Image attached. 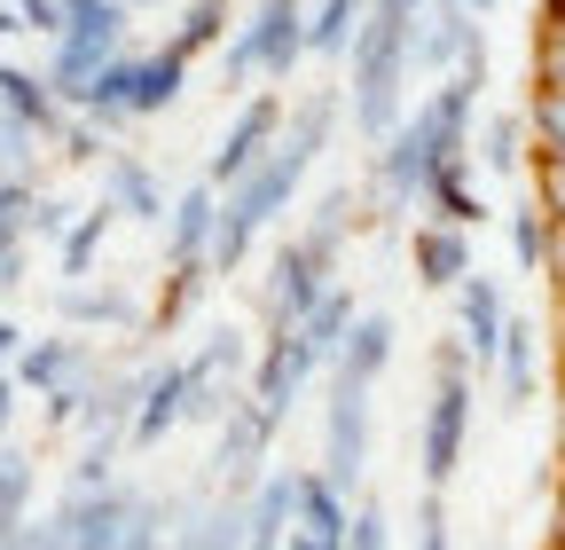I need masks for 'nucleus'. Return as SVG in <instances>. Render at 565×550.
Returning <instances> with one entry per match:
<instances>
[{
  "label": "nucleus",
  "instance_id": "7c9ffc66",
  "mask_svg": "<svg viewBox=\"0 0 565 550\" xmlns=\"http://www.w3.org/2000/svg\"><path fill=\"white\" fill-rule=\"evenodd\" d=\"M557 488H565V448H557Z\"/></svg>",
  "mask_w": 565,
  "mask_h": 550
},
{
  "label": "nucleus",
  "instance_id": "6e6552de",
  "mask_svg": "<svg viewBox=\"0 0 565 550\" xmlns=\"http://www.w3.org/2000/svg\"><path fill=\"white\" fill-rule=\"evenodd\" d=\"M55 80H40V72H17V63H0V110L9 118H24L32 134H55Z\"/></svg>",
  "mask_w": 565,
  "mask_h": 550
},
{
  "label": "nucleus",
  "instance_id": "cd10ccee",
  "mask_svg": "<svg viewBox=\"0 0 565 550\" xmlns=\"http://www.w3.org/2000/svg\"><path fill=\"white\" fill-rule=\"evenodd\" d=\"M291 550H338V542H322V535H291Z\"/></svg>",
  "mask_w": 565,
  "mask_h": 550
},
{
  "label": "nucleus",
  "instance_id": "2f4dec72",
  "mask_svg": "<svg viewBox=\"0 0 565 550\" xmlns=\"http://www.w3.org/2000/svg\"><path fill=\"white\" fill-rule=\"evenodd\" d=\"M456 9H487V0H456Z\"/></svg>",
  "mask_w": 565,
  "mask_h": 550
},
{
  "label": "nucleus",
  "instance_id": "9d476101",
  "mask_svg": "<svg viewBox=\"0 0 565 550\" xmlns=\"http://www.w3.org/2000/svg\"><path fill=\"white\" fill-rule=\"evenodd\" d=\"M370 24V0H322L315 24H307V55H345Z\"/></svg>",
  "mask_w": 565,
  "mask_h": 550
},
{
  "label": "nucleus",
  "instance_id": "1a4fd4ad",
  "mask_svg": "<svg viewBox=\"0 0 565 550\" xmlns=\"http://www.w3.org/2000/svg\"><path fill=\"white\" fill-rule=\"evenodd\" d=\"M212 236H221V213H212V181H204V189L181 197V213H173V260L196 267V260L212 252Z\"/></svg>",
  "mask_w": 565,
  "mask_h": 550
},
{
  "label": "nucleus",
  "instance_id": "393cba45",
  "mask_svg": "<svg viewBox=\"0 0 565 550\" xmlns=\"http://www.w3.org/2000/svg\"><path fill=\"white\" fill-rule=\"evenodd\" d=\"M416 550H448V519H440V504H424V511H416Z\"/></svg>",
  "mask_w": 565,
  "mask_h": 550
},
{
  "label": "nucleus",
  "instance_id": "aec40b11",
  "mask_svg": "<svg viewBox=\"0 0 565 550\" xmlns=\"http://www.w3.org/2000/svg\"><path fill=\"white\" fill-rule=\"evenodd\" d=\"M534 95H565V24H542L534 40Z\"/></svg>",
  "mask_w": 565,
  "mask_h": 550
},
{
  "label": "nucleus",
  "instance_id": "20e7f679",
  "mask_svg": "<svg viewBox=\"0 0 565 550\" xmlns=\"http://www.w3.org/2000/svg\"><path fill=\"white\" fill-rule=\"evenodd\" d=\"M362 456H370V385H345V378H338V393H330V456H322V472L338 479L345 496H353V479H362Z\"/></svg>",
  "mask_w": 565,
  "mask_h": 550
},
{
  "label": "nucleus",
  "instance_id": "b1692460",
  "mask_svg": "<svg viewBox=\"0 0 565 550\" xmlns=\"http://www.w3.org/2000/svg\"><path fill=\"white\" fill-rule=\"evenodd\" d=\"M103 229H110V204H103V213H95V221H79V229H71V244H63V260H71V267H79V260L95 252V236H103Z\"/></svg>",
  "mask_w": 565,
  "mask_h": 550
},
{
  "label": "nucleus",
  "instance_id": "c756f323",
  "mask_svg": "<svg viewBox=\"0 0 565 550\" xmlns=\"http://www.w3.org/2000/svg\"><path fill=\"white\" fill-rule=\"evenodd\" d=\"M9 338H17V330H9V322H0V362H9Z\"/></svg>",
  "mask_w": 565,
  "mask_h": 550
},
{
  "label": "nucleus",
  "instance_id": "dca6fc26",
  "mask_svg": "<svg viewBox=\"0 0 565 550\" xmlns=\"http://www.w3.org/2000/svg\"><path fill=\"white\" fill-rule=\"evenodd\" d=\"M181 550H252V504H228L181 535Z\"/></svg>",
  "mask_w": 565,
  "mask_h": 550
},
{
  "label": "nucleus",
  "instance_id": "9b49d317",
  "mask_svg": "<svg viewBox=\"0 0 565 550\" xmlns=\"http://www.w3.org/2000/svg\"><path fill=\"white\" fill-rule=\"evenodd\" d=\"M385 362H393V322H377V315H370L362 330H353V347L338 355V378H345V385H377V370H385Z\"/></svg>",
  "mask_w": 565,
  "mask_h": 550
},
{
  "label": "nucleus",
  "instance_id": "ddd939ff",
  "mask_svg": "<svg viewBox=\"0 0 565 550\" xmlns=\"http://www.w3.org/2000/svg\"><path fill=\"white\" fill-rule=\"evenodd\" d=\"M463 347L479 355V370L503 355V307H494V292H487V284H471V292H463Z\"/></svg>",
  "mask_w": 565,
  "mask_h": 550
},
{
  "label": "nucleus",
  "instance_id": "4468645a",
  "mask_svg": "<svg viewBox=\"0 0 565 550\" xmlns=\"http://www.w3.org/2000/svg\"><path fill=\"white\" fill-rule=\"evenodd\" d=\"M79 362H87L79 347H24V362H17V385H40V393L55 401L71 378H79Z\"/></svg>",
  "mask_w": 565,
  "mask_h": 550
},
{
  "label": "nucleus",
  "instance_id": "f8f14e48",
  "mask_svg": "<svg viewBox=\"0 0 565 550\" xmlns=\"http://www.w3.org/2000/svg\"><path fill=\"white\" fill-rule=\"evenodd\" d=\"M181 80H189V55H150V63H134V118L141 110H166L173 95H181Z\"/></svg>",
  "mask_w": 565,
  "mask_h": 550
},
{
  "label": "nucleus",
  "instance_id": "423d86ee",
  "mask_svg": "<svg viewBox=\"0 0 565 550\" xmlns=\"http://www.w3.org/2000/svg\"><path fill=\"white\" fill-rule=\"evenodd\" d=\"M282 535H299V472H275L252 496V550H291Z\"/></svg>",
  "mask_w": 565,
  "mask_h": 550
},
{
  "label": "nucleus",
  "instance_id": "f03ea898",
  "mask_svg": "<svg viewBox=\"0 0 565 550\" xmlns=\"http://www.w3.org/2000/svg\"><path fill=\"white\" fill-rule=\"evenodd\" d=\"M463 417H471L463 355H440V393H433V417H424V488H448V479H456V464H463Z\"/></svg>",
  "mask_w": 565,
  "mask_h": 550
},
{
  "label": "nucleus",
  "instance_id": "7ed1b4c3",
  "mask_svg": "<svg viewBox=\"0 0 565 550\" xmlns=\"http://www.w3.org/2000/svg\"><path fill=\"white\" fill-rule=\"evenodd\" d=\"M141 496H126V488H79L55 519H63V542L71 550H126L134 542V527H141Z\"/></svg>",
  "mask_w": 565,
  "mask_h": 550
},
{
  "label": "nucleus",
  "instance_id": "bb28decb",
  "mask_svg": "<svg viewBox=\"0 0 565 550\" xmlns=\"http://www.w3.org/2000/svg\"><path fill=\"white\" fill-rule=\"evenodd\" d=\"M9 417H17V385L0 378V433H9Z\"/></svg>",
  "mask_w": 565,
  "mask_h": 550
},
{
  "label": "nucleus",
  "instance_id": "a211bd4d",
  "mask_svg": "<svg viewBox=\"0 0 565 550\" xmlns=\"http://www.w3.org/2000/svg\"><path fill=\"white\" fill-rule=\"evenodd\" d=\"M221 32H228V0H196V9L181 17V32H173V55H204Z\"/></svg>",
  "mask_w": 565,
  "mask_h": 550
},
{
  "label": "nucleus",
  "instance_id": "39448f33",
  "mask_svg": "<svg viewBox=\"0 0 565 550\" xmlns=\"http://www.w3.org/2000/svg\"><path fill=\"white\" fill-rule=\"evenodd\" d=\"M275 126H282V110H275L267 95H259V103H244V118L228 126V142L212 150V189H221V181L236 189V181H244V173H252V166L267 158V142H275Z\"/></svg>",
  "mask_w": 565,
  "mask_h": 550
},
{
  "label": "nucleus",
  "instance_id": "5701e85b",
  "mask_svg": "<svg viewBox=\"0 0 565 550\" xmlns=\"http://www.w3.org/2000/svg\"><path fill=\"white\" fill-rule=\"evenodd\" d=\"M118 197L134 204V213H158V189H150V173H141V166H118Z\"/></svg>",
  "mask_w": 565,
  "mask_h": 550
},
{
  "label": "nucleus",
  "instance_id": "6ab92c4d",
  "mask_svg": "<svg viewBox=\"0 0 565 550\" xmlns=\"http://www.w3.org/2000/svg\"><path fill=\"white\" fill-rule=\"evenodd\" d=\"M345 315H353V307H345V292H330V299H322V307L299 322V338H307V355H315V362H330V355H338V330H345Z\"/></svg>",
  "mask_w": 565,
  "mask_h": 550
},
{
  "label": "nucleus",
  "instance_id": "4be33fe9",
  "mask_svg": "<svg viewBox=\"0 0 565 550\" xmlns=\"http://www.w3.org/2000/svg\"><path fill=\"white\" fill-rule=\"evenodd\" d=\"M345 550H385V511H377V504H362V511H353V535H345Z\"/></svg>",
  "mask_w": 565,
  "mask_h": 550
},
{
  "label": "nucleus",
  "instance_id": "0eeeda50",
  "mask_svg": "<svg viewBox=\"0 0 565 550\" xmlns=\"http://www.w3.org/2000/svg\"><path fill=\"white\" fill-rule=\"evenodd\" d=\"M471 9H456V0H440V17L416 32V72H448V63H471Z\"/></svg>",
  "mask_w": 565,
  "mask_h": 550
},
{
  "label": "nucleus",
  "instance_id": "412c9836",
  "mask_svg": "<svg viewBox=\"0 0 565 550\" xmlns=\"http://www.w3.org/2000/svg\"><path fill=\"white\" fill-rule=\"evenodd\" d=\"M17 17H24V32H71V9H63V0H17Z\"/></svg>",
  "mask_w": 565,
  "mask_h": 550
},
{
  "label": "nucleus",
  "instance_id": "f3484780",
  "mask_svg": "<svg viewBox=\"0 0 565 550\" xmlns=\"http://www.w3.org/2000/svg\"><path fill=\"white\" fill-rule=\"evenodd\" d=\"M463 267V236L456 229H416V275L424 284H456Z\"/></svg>",
  "mask_w": 565,
  "mask_h": 550
},
{
  "label": "nucleus",
  "instance_id": "f257e3e1",
  "mask_svg": "<svg viewBox=\"0 0 565 550\" xmlns=\"http://www.w3.org/2000/svg\"><path fill=\"white\" fill-rule=\"evenodd\" d=\"M299 55H307V9L299 0H259V17L228 40V80H252V72L282 80Z\"/></svg>",
  "mask_w": 565,
  "mask_h": 550
},
{
  "label": "nucleus",
  "instance_id": "c85d7f7f",
  "mask_svg": "<svg viewBox=\"0 0 565 550\" xmlns=\"http://www.w3.org/2000/svg\"><path fill=\"white\" fill-rule=\"evenodd\" d=\"M0 32H24V17L9 9V0H0Z\"/></svg>",
  "mask_w": 565,
  "mask_h": 550
},
{
  "label": "nucleus",
  "instance_id": "a878e982",
  "mask_svg": "<svg viewBox=\"0 0 565 550\" xmlns=\"http://www.w3.org/2000/svg\"><path fill=\"white\" fill-rule=\"evenodd\" d=\"M126 550H166V535H158V511H141V527H134V542Z\"/></svg>",
  "mask_w": 565,
  "mask_h": 550
},
{
  "label": "nucleus",
  "instance_id": "473e14b6",
  "mask_svg": "<svg viewBox=\"0 0 565 550\" xmlns=\"http://www.w3.org/2000/svg\"><path fill=\"white\" fill-rule=\"evenodd\" d=\"M126 9H141V0H126Z\"/></svg>",
  "mask_w": 565,
  "mask_h": 550
},
{
  "label": "nucleus",
  "instance_id": "2eb2a0df",
  "mask_svg": "<svg viewBox=\"0 0 565 550\" xmlns=\"http://www.w3.org/2000/svg\"><path fill=\"white\" fill-rule=\"evenodd\" d=\"M32 456H0V542H17L32 519Z\"/></svg>",
  "mask_w": 565,
  "mask_h": 550
}]
</instances>
